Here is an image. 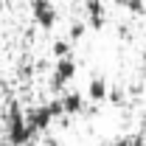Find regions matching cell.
Returning <instances> with one entry per match:
<instances>
[{
  "label": "cell",
  "mask_w": 146,
  "mask_h": 146,
  "mask_svg": "<svg viewBox=\"0 0 146 146\" xmlns=\"http://www.w3.org/2000/svg\"><path fill=\"white\" fill-rule=\"evenodd\" d=\"M59 101H62V112H65V115H82V112H84V96L76 93V90L59 96Z\"/></svg>",
  "instance_id": "8992f818"
},
{
  "label": "cell",
  "mask_w": 146,
  "mask_h": 146,
  "mask_svg": "<svg viewBox=\"0 0 146 146\" xmlns=\"http://www.w3.org/2000/svg\"><path fill=\"white\" fill-rule=\"evenodd\" d=\"M115 3H124V0H115Z\"/></svg>",
  "instance_id": "4fadbf2b"
},
{
  "label": "cell",
  "mask_w": 146,
  "mask_h": 146,
  "mask_svg": "<svg viewBox=\"0 0 146 146\" xmlns=\"http://www.w3.org/2000/svg\"><path fill=\"white\" fill-rule=\"evenodd\" d=\"M121 6H124V9H127V11H132V14H135V17H141V14H143V11H146V6H143V0H124V3H121Z\"/></svg>",
  "instance_id": "9c48e42d"
},
{
  "label": "cell",
  "mask_w": 146,
  "mask_h": 146,
  "mask_svg": "<svg viewBox=\"0 0 146 146\" xmlns=\"http://www.w3.org/2000/svg\"><path fill=\"white\" fill-rule=\"evenodd\" d=\"M138 135H141V138H143V141H146V124H143V129H141V132H138Z\"/></svg>",
  "instance_id": "7c38bea8"
},
{
  "label": "cell",
  "mask_w": 146,
  "mask_h": 146,
  "mask_svg": "<svg viewBox=\"0 0 146 146\" xmlns=\"http://www.w3.org/2000/svg\"><path fill=\"white\" fill-rule=\"evenodd\" d=\"M25 124H28V129H31L34 135H39V132H48V129H51V124H54V115H51L48 104H39V107H34L28 115H25Z\"/></svg>",
  "instance_id": "3957f363"
},
{
  "label": "cell",
  "mask_w": 146,
  "mask_h": 146,
  "mask_svg": "<svg viewBox=\"0 0 146 146\" xmlns=\"http://www.w3.org/2000/svg\"><path fill=\"white\" fill-rule=\"evenodd\" d=\"M87 98H90L93 104H104V101L110 98V84H107V79H101V76L90 79V84H87Z\"/></svg>",
  "instance_id": "52a82bcc"
},
{
  "label": "cell",
  "mask_w": 146,
  "mask_h": 146,
  "mask_svg": "<svg viewBox=\"0 0 146 146\" xmlns=\"http://www.w3.org/2000/svg\"><path fill=\"white\" fill-rule=\"evenodd\" d=\"M6 129H9V141H11V146H28V143H31V138H34V132L28 129L25 115H23V110H20L17 104H11V107H9Z\"/></svg>",
  "instance_id": "6da1fadb"
},
{
  "label": "cell",
  "mask_w": 146,
  "mask_h": 146,
  "mask_svg": "<svg viewBox=\"0 0 146 146\" xmlns=\"http://www.w3.org/2000/svg\"><path fill=\"white\" fill-rule=\"evenodd\" d=\"M31 17L42 31H51L59 20V14H56V6L51 0H31Z\"/></svg>",
  "instance_id": "7a4b0ae2"
},
{
  "label": "cell",
  "mask_w": 146,
  "mask_h": 146,
  "mask_svg": "<svg viewBox=\"0 0 146 146\" xmlns=\"http://www.w3.org/2000/svg\"><path fill=\"white\" fill-rule=\"evenodd\" d=\"M73 76H76V62H73L70 56H68V59H56L54 76H51V90L59 93L68 82H73Z\"/></svg>",
  "instance_id": "277c9868"
},
{
  "label": "cell",
  "mask_w": 146,
  "mask_h": 146,
  "mask_svg": "<svg viewBox=\"0 0 146 146\" xmlns=\"http://www.w3.org/2000/svg\"><path fill=\"white\" fill-rule=\"evenodd\" d=\"M112 146H129V135H127V138H118V141H115Z\"/></svg>",
  "instance_id": "8fae6325"
},
{
  "label": "cell",
  "mask_w": 146,
  "mask_h": 146,
  "mask_svg": "<svg viewBox=\"0 0 146 146\" xmlns=\"http://www.w3.org/2000/svg\"><path fill=\"white\" fill-rule=\"evenodd\" d=\"M84 31H87V23H73V25H70V36H68V39L76 42V39L84 36Z\"/></svg>",
  "instance_id": "30bf717a"
},
{
  "label": "cell",
  "mask_w": 146,
  "mask_h": 146,
  "mask_svg": "<svg viewBox=\"0 0 146 146\" xmlns=\"http://www.w3.org/2000/svg\"><path fill=\"white\" fill-rule=\"evenodd\" d=\"M54 56L56 59H68L70 56V39H56L54 42Z\"/></svg>",
  "instance_id": "ba28073f"
},
{
  "label": "cell",
  "mask_w": 146,
  "mask_h": 146,
  "mask_svg": "<svg viewBox=\"0 0 146 146\" xmlns=\"http://www.w3.org/2000/svg\"><path fill=\"white\" fill-rule=\"evenodd\" d=\"M84 11H87V25H90L93 31H101L104 23H107L104 3H101V0H84Z\"/></svg>",
  "instance_id": "5b68a950"
}]
</instances>
